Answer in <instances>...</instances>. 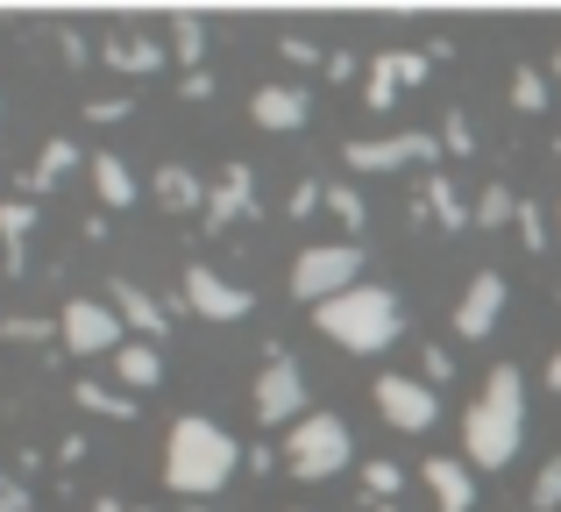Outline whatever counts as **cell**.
I'll return each mask as SVG.
<instances>
[{"label":"cell","instance_id":"cell-13","mask_svg":"<svg viewBox=\"0 0 561 512\" xmlns=\"http://www.w3.org/2000/svg\"><path fill=\"white\" fill-rule=\"evenodd\" d=\"M114 314H122V328H136V342H157V334L171 328V306L157 299V292L128 285V277H114Z\"/></svg>","mask_w":561,"mask_h":512},{"label":"cell","instance_id":"cell-14","mask_svg":"<svg viewBox=\"0 0 561 512\" xmlns=\"http://www.w3.org/2000/svg\"><path fill=\"white\" fill-rule=\"evenodd\" d=\"M249 114H256V128H271V136H291V128H306L313 100H306V86H263V93L249 100Z\"/></svg>","mask_w":561,"mask_h":512},{"label":"cell","instance_id":"cell-36","mask_svg":"<svg viewBox=\"0 0 561 512\" xmlns=\"http://www.w3.org/2000/svg\"><path fill=\"white\" fill-rule=\"evenodd\" d=\"M469 143H477V136H469V122H462V114H448V122H440V150L469 157Z\"/></svg>","mask_w":561,"mask_h":512},{"label":"cell","instance_id":"cell-27","mask_svg":"<svg viewBox=\"0 0 561 512\" xmlns=\"http://www.w3.org/2000/svg\"><path fill=\"white\" fill-rule=\"evenodd\" d=\"M512 107L519 114H548V71H534V65L512 71Z\"/></svg>","mask_w":561,"mask_h":512},{"label":"cell","instance_id":"cell-33","mask_svg":"<svg viewBox=\"0 0 561 512\" xmlns=\"http://www.w3.org/2000/svg\"><path fill=\"white\" fill-rule=\"evenodd\" d=\"M519 242L526 250H548V214H540L534 200H519Z\"/></svg>","mask_w":561,"mask_h":512},{"label":"cell","instance_id":"cell-9","mask_svg":"<svg viewBox=\"0 0 561 512\" xmlns=\"http://www.w3.org/2000/svg\"><path fill=\"white\" fill-rule=\"evenodd\" d=\"M377 413L391 420L398 434H426V428L440 420V399H434V385H426V377L383 371V377H377Z\"/></svg>","mask_w":561,"mask_h":512},{"label":"cell","instance_id":"cell-37","mask_svg":"<svg viewBox=\"0 0 561 512\" xmlns=\"http://www.w3.org/2000/svg\"><path fill=\"white\" fill-rule=\"evenodd\" d=\"M313 207H328V185H320V179L291 185V214H313Z\"/></svg>","mask_w":561,"mask_h":512},{"label":"cell","instance_id":"cell-16","mask_svg":"<svg viewBox=\"0 0 561 512\" xmlns=\"http://www.w3.org/2000/svg\"><path fill=\"white\" fill-rule=\"evenodd\" d=\"M164 43H157V36H107V50H100V65H114V71H122V79H150V71L157 65H164Z\"/></svg>","mask_w":561,"mask_h":512},{"label":"cell","instance_id":"cell-17","mask_svg":"<svg viewBox=\"0 0 561 512\" xmlns=\"http://www.w3.org/2000/svg\"><path fill=\"white\" fill-rule=\"evenodd\" d=\"M65 171H79V143H71V136H50V143L36 150V171H22V200L50 193V185L65 179Z\"/></svg>","mask_w":561,"mask_h":512},{"label":"cell","instance_id":"cell-7","mask_svg":"<svg viewBox=\"0 0 561 512\" xmlns=\"http://www.w3.org/2000/svg\"><path fill=\"white\" fill-rule=\"evenodd\" d=\"M434 157H440V143L420 136V128H405V136H356L342 150V164L348 171H405V164L434 171Z\"/></svg>","mask_w":561,"mask_h":512},{"label":"cell","instance_id":"cell-42","mask_svg":"<svg viewBox=\"0 0 561 512\" xmlns=\"http://www.w3.org/2000/svg\"><path fill=\"white\" fill-rule=\"evenodd\" d=\"M548 385L561 391V349H554V363H548Z\"/></svg>","mask_w":561,"mask_h":512},{"label":"cell","instance_id":"cell-40","mask_svg":"<svg viewBox=\"0 0 561 512\" xmlns=\"http://www.w3.org/2000/svg\"><path fill=\"white\" fill-rule=\"evenodd\" d=\"M57 50H65V65H85V36L79 29H57Z\"/></svg>","mask_w":561,"mask_h":512},{"label":"cell","instance_id":"cell-31","mask_svg":"<svg viewBox=\"0 0 561 512\" xmlns=\"http://www.w3.org/2000/svg\"><path fill=\"white\" fill-rule=\"evenodd\" d=\"M128 114H136V100H128V93H107V100H85V122H100V128L128 122Z\"/></svg>","mask_w":561,"mask_h":512},{"label":"cell","instance_id":"cell-22","mask_svg":"<svg viewBox=\"0 0 561 512\" xmlns=\"http://www.w3.org/2000/svg\"><path fill=\"white\" fill-rule=\"evenodd\" d=\"M71 399H79L85 413H100V420H122V428L136 420V399H122L114 385H93V377H85V385H71Z\"/></svg>","mask_w":561,"mask_h":512},{"label":"cell","instance_id":"cell-4","mask_svg":"<svg viewBox=\"0 0 561 512\" xmlns=\"http://www.w3.org/2000/svg\"><path fill=\"white\" fill-rule=\"evenodd\" d=\"M285 470L299 477V485H320V477H342L348 470V456H356V434H348V420L342 413H306L299 428L285 434Z\"/></svg>","mask_w":561,"mask_h":512},{"label":"cell","instance_id":"cell-6","mask_svg":"<svg viewBox=\"0 0 561 512\" xmlns=\"http://www.w3.org/2000/svg\"><path fill=\"white\" fill-rule=\"evenodd\" d=\"M57 342H65L71 356H114V349L128 342V328H122V314H114V306L71 299L65 314H57Z\"/></svg>","mask_w":561,"mask_h":512},{"label":"cell","instance_id":"cell-32","mask_svg":"<svg viewBox=\"0 0 561 512\" xmlns=\"http://www.w3.org/2000/svg\"><path fill=\"white\" fill-rule=\"evenodd\" d=\"M534 512H561V456L534 477Z\"/></svg>","mask_w":561,"mask_h":512},{"label":"cell","instance_id":"cell-28","mask_svg":"<svg viewBox=\"0 0 561 512\" xmlns=\"http://www.w3.org/2000/svg\"><path fill=\"white\" fill-rule=\"evenodd\" d=\"M398 485H405V477H398V463H383V456H377V463H363V491H370L377 505H391V499H398Z\"/></svg>","mask_w":561,"mask_h":512},{"label":"cell","instance_id":"cell-20","mask_svg":"<svg viewBox=\"0 0 561 512\" xmlns=\"http://www.w3.org/2000/svg\"><path fill=\"white\" fill-rule=\"evenodd\" d=\"M85 171H93V193H100V207H128V200H136V171H128L114 150H100Z\"/></svg>","mask_w":561,"mask_h":512},{"label":"cell","instance_id":"cell-21","mask_svg":"<svg viewBox=\"0 0 561 512\" xmlns=\"http://www.w3.org/2000/svg\"><path fill=\"white\" fill-rule=\"evenodd\" d=\"M426 214H434L440 228H469V207H462V193H455L448 171H426Z\"/></svg>","mask_w":561,"mask_h":512},{"label":"cell","instance_id":"cell-18","mask_svg":"<svg viewBox=\"0 0 561 512\" xmlns=\"http://www.w3.org/2000/svg\"><path fill=\"white\" fill-rule=\"evenodd\" d=\"M114 371H122V391H150L157 377H164V356H157V342H136V334H128V342L114 349Z\"/></svg>","mask_w":561,"mask_h":512},{"label":"cell","instance_id":"cell-12","mask_svg":"<svg viewBox=\"0 0 561 512\" xmlns=\"http://www.w3.org/2000/svg\"><path fill=\"white\" fill-rule=\"evenodd\" d=\"M249 207H256V171H249V164H228V171H220V185L206 193V228L220 236V228H234Z\"/></svg>","mask_w":561,"mask_h":512},{"label":"cell","instance_id":"cell-30","mask_svg":"<svg viewBox=\"0 0 561 512\" xmlns=\"http://www.w3.org/2000/svg\"><path fill=\"white\" fill-rule=\"evenodd\" d=\"M328 207H334V221H342V228H363V221H370V207H363L356 185H328Z\"/></svg>","mask_w":561,"mask_h":512},{"label":"cell","instance_id":"cell-24","mask_svg":"<svg viewBox=\"0 0 561 512\" xmlns=\"http://www.w3.org/2000/svg\"><path fill=\"white\" fill-rule=\"evenodd\" d=\"M505 221H519V200H512L505 185H483L477 207H469V228H505Z\"/></svg>","mask_w":561,"mask_h":512},{"label":"cell","instance_id":"cell-11","mask_svg":"<svg viewBox=\"0 0 561 512\" xmlns=\"http://www.w3.org/2000/svg\"><path fill=\"white\" fill-rule=\"evenodd\" d=\"M185 306H192L199 320H242V314H249L256 299H249L242 285H228L220 271H206V263H192V271H185Z\"/></svg>","mask_w":561,"mask_h":512},{"label":"cell","instance_id":"cell-47","mask_svg":"<svg viewBox=\"0 0 561 512\" xmlns=\"http://www.w3.org/2000/svg\"><path fill=\"white\" fill-rule=\"evenodd\" d=\"M554 157H561V143H554Z\"/></svg>","mask_w":561,"mask_h":512},{"label":"cell","instance_id":"cell-43","mask_svg":"<svg viewBox=\"0 0 561 512\" xmlns=\"http://www.w3.org/2000/svg\"><path fill=\"white\" fill-rule=\"evenodd\" d=\"M93 512H128V505L122 499H93Z\"/></svg>","mask_w":561,"mask_h":512},{"label":"cell","instance_id":"cell-2","mask_svg":"<svg viewBox=\"0 0 561 512\" xmlns=\"http://www.w3.org/2000/svg\"><path fill=\"white\" fill-rule=\"evenodd\" d=\"M234 463H242V448H234L228 428H214V420H199V413L171 420V434H164V485L179 491V499H214L220 485H234Z\"/></svg>","mask_w":561,"mask_h":512},{"label":"cell","instance_id":"cell-15","mask_svg":"<svg viewBox=\"0 0 561 512\" xmlns=\"http://www.w3.org/2000/svg\"><path fill=\"white\" fill-rule=\"evenodd\" d=\"M426 491L440 512H477V477L462 456H426Z\"/></svg>","mask_w":561,"mask_h":512},{"label":"cell","instance_id":"cell-8","mask_svg":"<svg viewBox=\"0 0 561 512\" xmlns=\"http://www.w3.org/2000/svg\"><path fill=\"white\" fill-rule=\"evenodd\" d=\"M256 420L263 428H299L306 420V371L291 356H271L256 377Z\"/></svg>","mask_w":561,"mask_h":512},{"label":"cell","instance_id":"cell-26","mask_svg":"<svg viewBox=\"0 0 561 512\" xmlns=\"http://www.w3.org/2000/svg\"><path fill=\"white\" fill-rule=\"evenodd\" d=\"M164 50L179 57V65L199 71V57H206V22H199V14H179V22H171V43H164Z\"/></svg>","mask_w":561,"mask_h":512},{"label":"cell","instance_id":"cell-48","mask_svg":"<svg viewBox=\"0 0 561 512\" xmlns=\"http://www.w3.org/2000/svg\"><path fill=\"white\" fill-rule=\"evenodd\" d=\"M554 221H561V207H554Z\"/></svg>","mask_w":561,"mask_h":512},{"label":"cell","instance_id":"cell-41","mask_svg":"<svg viewBox=\"0 0 561 512\" xmlns=\"http://www.w3.org/2000/svg\"><path fill=\"white\" fill-rule=\"evenodd\" d=\"M420 363H426V385H440V377H448V371H455V356H448V349H426V356H420Z\"/></svg>","mask_w":561,"mask_h":512},{"label":"cell","instance_id":"cell-19","mask_svg":"<svg viewBox=\"0 0 561 512\" xmlns=\"http://www.w3.org/2000/svg\"><path fill=\"white\" fill-rule=\"evenodd\" d=\"M157 200H164L171 214H206V185H199V171L164 164V171H157Z\"/></svg>","mask_w":561,"mask_h":512},{"label":"cell","instance_id":"cell-44","mask_svg":"<svg viewBox=\"0 0 561 512\" xmlns=\"http://www.w3.org/2000/svg\"><path fill=\"white\" fill-rule=\"evenodd\" d=\"M554 79H561V50H554Z\"/></svg>","mask_w":561,"mask_h":512},{"label":"cell","instance_id":"cell-35","mask_svg":"<svg viewBox=\"0 0 561 512\" xmlns=\"http://www.w3.org/2000/svg\"><path fill=\"white\" fill-rule=\"evenodd\" d=\"M391 57H398V86H420L426 71H434V57H426V50H391Z\"/></svg>","mask_w":561,"mask_h":512},{"label":"cell","instance_id":"cell-25","mask_svg":"<svg viewBox=\"0 0 561 512\" xmlns=\"http://www.w3.org/2000/svg\"><path fill=\"white\" fill-rule=\"evenodd\" d=\"M363 100H370L377 114H391V100H398V57H391V50H377V57H370V79H363Z\"/></svg>","mask_w":561,"mask_h":512},{"label":"cell","instance_id":"cell-38","mask_svg":"<svg viewBox=\"0 0 561 512\" xmlns=\"http://www.w3.org/2000/svg\"><path fill=\"white\" fill-rule=\"evenodd\" d=\"M0 512H28V485L8 477V470H0Z\"/></svg>","mask_w":561,"mask_h":512},{"label":"cell","instance_id":"cell-1","mask_svg":"<svg viewBox=\"0 0 561 512\" xmlns=\"http://www.w3.org/2000/svg\"><path fill=\"white\" fill-rule=\"evenodd\" d=\"M519 442H526V377H519V363H497L483 377V399L462 420V448L477 470H505L519 456Z\"/></svg>","mask_w":561,"mask_h":512},{"label":"cell","instance_id":"cell-10","mask_svg":"<svg viewBox=\"0 0 561 512\" xmlns=\"http://www.w3.org/2000/svg\"><path fill=\"white\" fill-rule=\"evenodd\" d=\"M497 320H505V277H497V271H477L462 285V299H455V334H462V342H483Z\"/></svg>","mask_w":561,"mask_h":512},{"label":"cell","instance_id":"cell-5","mask_svg":"<svg viewBox=\"0 0 561 512\" xmlns=\"http://www.w3.org/2000/svg\"><path fill=\"white\" fill-rule=\"evenodd\" d=\"M348 285H363V250L356 242H313V250L291 263V299H306V306L342 299Z\"/></svg>","mask_w":561,"mask_h":512},{"label":"cell","instance_id":"cell-39","mask_svg":"<svg viewBox=\"0 0 561 512\" xmlns=\"http://www.w3.org/2000/svg\"><path fill=\"white\" fill-rule=\"evenodd\" d=\"M242 463H249V470H256V477L285 470V456H277V448H242Z\"/></svg>","mask_w":561,"mask_h":512},{"label":"cell","instance_id":"cell-46","mask_svg":"<svg viewBox=\"0 0 561 512\" xmlns=\"http://www.w3.org/2000/svg\"><path fill=\"white\" fill-rule=\"evenodd\" d=\"M377 512H398V505H377Z\"/></svg>","mask_w":561,"mask_h":512},{"label":"cell","instance_id":"cell-34","mask_svg":"<svg viewBox=\"0 0 561 512\" xmlns=\"http://www.w3.org/2000/svg\"><path fill=\"white\" fill-rule=\"evenodd\" d=\"M277 57H291V65H328V50H320V43L313 36H277Z\"/></svg>","mask_w":561,"mask_h":512},{"label":"cell","instance_id":"cell-23","mask_svg":"<svg viewBox=\"0 0 561 512\" xmlns=\"http://www.w3.org/2000/svg\"><path fill=\"white\" fill-rule=\"evenodd\" d=\"M36 228V200H8L0 207V242H8V263L22 271V236Z\"/></svg>","mask_w":561,"mask_h":512},{"label":"cell","instance_id":"cell-29","mask_svg":"<svg viewBox=\"0 0 561 512\" xmlns=\"http://www.w3.org/2000/svg\"><path fill=\"white\" fill-rule=\"evenodd\" d=\"M0 334H8V342H50L57 320H36V314H0Z\"/></svg>","mask_w":561,"mask_h":512},{"label":"cell","instance_id":"cell-45","mask_svg":"<svg viewBox=\"0 0 561 512\" xmlns=\"http://www.w3.org/2000/svg\"><path fill=\"white\" fill-rule=\"evenodd\" d=\"M128 512H150V505H128Z\"/></svg>","mask_w":561,"mask_h":512},{"label":"cell","instance_id":"cell-3","mask_svg":"<svg viewBox=\"0 0 561 512\" xmlns=\"http://www.w3.org/2000/svg\"><path fill=\"white\" fill-rule=\"evenodd\" d=\"M320 334H328L334 349H348V356H377V349L398 342V299L383 285H348L342 299L313 306Z\"/></svg>","mask_w":561,"mask_h":512}]
</instances>
